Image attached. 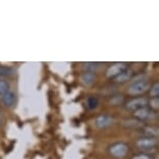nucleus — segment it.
<instances>
[{"label": "nucleus", "mask_w": 159, "mask_h": 159, "mask_svg": "<svg viewBox=\"0 0 159 159\" xmlns=\"http://www.w3.org/2000/svg\"><path fill=\"white\" fill-rule=\"evenodd\" d=\"M149 89V82L146 80H137L134 81L130 86L128 88V94L131 96H136L143 94Z\"/></svg>", "instance_id": "f257e3e1"}, {"label": "nucleus", "mask_w": 159, "mask_h": 159, "mask_svg": "<svg viewBox=\"0 0 159 159\" xmlns=\"http://www.w3.org/2000/svg\"><path fill=\"white\" fill-rule=\"evenodd\" d=\"M113 123V119L108 115H101L96 119V126L99 128H106Z\"/></svg>", "instance_id": "0eeeda50"}, {"label": "nucleus", "mask_w": 159, "mask_h": 159, "mask_svg": "<svg viewBox=\"0 0 159 159\" xmlns=\"http://www.w3.org/2000/svg\"><path fill=\"white\" fill-rule=\"evenodd\" d=\"M13 74V70L11 68L0 66V77H10Z\"/></svg>", "instance_id": "ddd939ff"}, {"label": "nucleus", "mask_w": 159, "mask_h": 159, "mask_svg": "<svg viewBox=\"0 0 159 159\" xmlns=\"http://www.w3.org/2000/svg\"><path fill=\"white\" fill-rule=\"evenodd\" d=\"M134 116L139 120L145 121V120L153 119L155 116V113H154V111H152V110H150L149 108H147V107H143V108H139L134 111Z\"/></svg>", "instance_id": "423d86ee"}, {"label": "nucleus", "mask_w": 159, "mask_h": 159, "mask_svg": "<svg viewBox=\"0 0 159 159\" xmlns=\"http://www.w3.org/2000/svg\"><path fill=\"white\" fill-rule=\"evenodd\" d=\"M8 91H11L10 83L5 81L4 79H0V97H2L4 94H7Z\"/></svg>", "instance_id": "f8f14e48"}, {"label": "nucleus", "mask_w": 159, "mask_h": 159, "mask_svg": "<svg viewBox=\"0 0 159 159\" xmlns=\"http://www.w3.org/2000/svg\"><path fill=\"white\" fill-rule=\"evenodd\" d=\"M80 80L84 85H92L96 80V75L92 72H84L81 76H80Z\"/></svg>", "instance_id": "9d476101"}, {"label": "nucleus", "mask_w": 159, "mask_h": 159, "mask_svg": "<svg viewBox=\"0 0 159 159\" xmlns=\"http://www.w3.org/2000/svg\"><path fill=\"white\" fill-rule=\"evenodd\" d=\"M132 71L131 70H128V69H126L125 71H123L121 74L118 75L116 77H115V81L118 82V83H125L129 81V80L131 79L132 77Z\"/></svg>", "instance_id": "1a4fd4ad"}, {"label": "nucleus", "mask_w": 159, "mask_h": 159, "mask_svg": "<svg viewBox=\"0 0 159 159\" xmlns=\"http://www.w3.org/2000/svg\"><path fill=\"white\" fill-rule=\"evenodd\" d=\"M1 100L3 101V103L5 106L7 107H11L16 102V95L13 91H8L7 94H4L1 97Z\"/></svg>", "instance_id": "6e6552de"}, {"label": "nucleus", "mask_w": 159, "mask_h": 159, "mask_svg": "<svg viewBox=\"0 0 159 159\" xmlns=\"http://www.w3.org/2000/svg\"><path fill=\"white\" fill-rule=\"evenodd\" d=\"M0 122H1V118H0Z\"/></svg>", "instance_id": "6ab92c4d"}, {"label": "nucleus", "mask_w": 159, "mask_h": 159, "mask_svg": "<svg viewBox=\"0 0 159 159\" xmlns=\"http://www.w3.org/2000/svg\"><path fill=\"white\" fill-rule=\"evenodd\" d=\"M128 68L127 64L125 62H116V64H113L112 66L107 69L106 71V76L108 78H115L118 75H120L123 71H125L126 69Z\"/></svg>", "instance_id": "20e7f679"}, {"label": "nucleus", "mask_w": 159, "mask_h": 159, "mask_svg": "<svg viewBox=\"0 0 159 159\" xmlns=\"http://www.w3.org/2000/svg\"><path fill=\"white\" fill-rule=\"evenodd\" d=\"M129 151V147L124 143H116L109 148V152L113 157L123 158L127 155Z\"/></svg>", "instance_id": "f03ea898"}, {"label": "nucleus", "mask_w": 159, "mask_h": 159, "mask_svg": "<svg viewBox=\"0 0 159 159\" xmlns=\"http://www.w3.org/2000/svg\"><path fill=\"white\" fill-rule=\"evenodd\" d=\"M148 103L149 101L146 98H134L126 103V109L135 111V110L143 108V107H147Z\"/></svg>", "instance_id": "7ed1b4c3"}, {"label": "nucleus", "mask_w": 159, "mask_h": 159, "mask_svg": "<svg viewBox=\"0 0 159 159\" xmlns=\"http://www.w3.org/2000/svg\"><path fill=\"white\" fill-rule=\"evenodd\" d=\"M123 101H124V97H123V96H115V97L111 98L110 103L113 105H119V104H121Z\"/></svg>", "instance_id": "dca6fc26"}, {"label": "nucleus", "mask_w": 159, "mask_h": 159, "mask_svg": "<svg viewBox=\"0 0 159 159\" xmlns=\"http://www.w3.org/2000/svg\"><path fill=\"white\" fill-rule=\"evenodd\" d=\"M150 95H151L153 98H158V96H159V83L158 82H156L151 88V89H150Z\"/></svg>", "instance_id": "2eb2a0df"}, {"label": "nucleus", "mask_w": 159, "mask_h": 159, "mask_svg": "<svg viewBox=\"0 0 159 159\" xmlns=\"http://www.w3.org/2000/svg\"><path fill=\"white\" fill-rule=\"evenodd\" d=\"M99 104V101L97 98H94V97H89L86 101V105L89 109H93V108H96Z\"/></svg>", "instance_id": "4468645a"}, {"label": "nucleus", "mask_w": 159, "mask_h": 159, "mask_svg": "<svg viewBox=\"0 0 159 159\" xmlns=\"http://www.w3.org/2000/svg\"><path fill=\"white\" fill-rule=\"evenodd\" d=\"M0 108H1V107H0Z\"/></svg>", "instance_id": "aec40b11"}, {"label": "nucleus", "mask_w": 159, "mask_h": 159, "mask_svg": "<svg viewBox=\"0 0 159 159\" xmlns=\"http://www.w3.org/2000/svg\"><path fill=\"white\" fill-rule=\"evenodd\" d=\"M99 66H100L99 62L89 61V62H84L82 67L85 70V72H92V73H95V71L99 68Z\"/></svg>", "instance_id": "9b49d317"}, {"label": "nucleus", "mask_w": 159, "mask_h": 159, "mask_svg": "<svg viewBox=\"0 0 159 159\" xmlns=\"http://www.w3.org/2000/svg\"><path fill=\"white\" fill-rule=\"evenodd\" d=\"M150 106L152 109H158L159 108V98H152L151 101H149Z\"/></svg>", "instance_id": "f3484780"}, {"label": "nucleus", "mask_w": 159, "mask_h": 159, "mask_svg": "<svg viewBox=\"0 0 159 159\" xmlns=\"http://www.w3.org/2000/svg\"><path fill=\"white\" fill-rule=\"evenodd\" d=\"M132 159H153V157L148 154H139V155L134 156Z\"/></svg>", "instance_id": "a211bd4d"}, {"label": "nucleus", "mask_w": 159, "mask_h": 159, "mask_svg": "<svg viewBox=\"0 0 159 159\" xmlns=\"http://www.w3.org/2000/svg\"><path fill=\"white\" fill-rule=\"evenodd\" d=\"M157 145V139L155 137H150V136H145L139 139L136 142V146L142 150H148L152 149Z\"/></svg>", "instance_id": "39448f33"}]
</instances>
